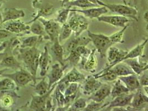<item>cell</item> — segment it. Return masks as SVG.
Segmentation results:
<instances>
[{
  "label": "cell",
  "mask_w": 148,
  "mask_h": 111,
  "mask_svg": "<svg viewBox=\"0 0 148 111\" xmlns=\"http://www.w3.org/2000/svg\"><path fill=\"white\" fill-rule=\"evenodd\" d=\"M40 51L36 46L31 48H19L17 51L18 59L22 61L26 69L34 77L37 78Z\"/></svg>",
  "instance_id": "6da1fadb"
},
{
  "label": "cell",
  "mask_w": 148,
  "mask_h": 111,
  "mask_svg": "<svg viewBox=\"0 0 148 111\" xmlns=\"http://www.w3.org/2000/svg\"><path fill=\"white\" fill-rule=\"evenodd\" d=\"M97 3L99 6L106 7L112 12L124 17H128L134 21H138L137 15L138 10L136 7L121 4H108L100 0H97Z\"/></svg>",
  "instance_id": "7a4b0ae2"
},
{
  "label": "cell",
  "mask_w": 148,
  "mask_h": 111,
  "mask_svg": "<svg viewBox=\"0 0 148 111\" xmlns=\"http://www.w3.org/2000/svg\"><path fill=\"white\" fill-rule=\"evenodd\" d=\"M69 16L67 22L74 32L75 37L81 36L82 33L88 30L89 22L85 16L74 11H70Z\"/></svg>",
  "instance_id": "3957f363"
},
{
  "label": "cell",
  "mask_w": 148,
  "mask_h": 111,
  "mask_svg": "<svg viewBox=\"0 0 148 111\" xmlns=\"http://www.w3.org/2000/svg\"><path fill=\"white\" fill-rule=\"evenodd\" d=\"M2 77H7L11 79L17 87H25L31 82H34V85L37 82V80L42 78L34 77L27 69H23L22 68L12 73H4L2 75Z\"/></svg>",
  "instance_id": "277c9868"
},
{
  "label": "cell",
  "mask_w": 148,
  "mask_h": 111,
  "mask_svg": "<svg viewBox=\"0 0 148 111\" xmlns=\"http://www.w3.org/2000/svg\"><path fill=\"white\" fill-rule=\"evenodd\" d=\"M88 36L93 43L96 51L100 54L102 58H106L108 49L113 45L109 36L101 34H94L88 30Z\"/></svg>",
  "instance_id": "5b68a950"
},
{
  "label": "cell",
  "mask_w": 148,
  "mask_h": 111,
  "mask_svg": "<svg viewBox=\"0 0 148 111\" xmlns=\"http://www.w3.org/2000/svg\"><path fill=\"white\" fill-rule=\"evenodd\" d=\"M133 94L131 103L127 107V111H143L148 109V97L141 90V88L135 90Z\"/></svg>",
  "instance_id": "8992f818"
},
{
  "label": "cell",
  "mask_w": 148,
  "mask_h": 111,
  "mask_svg": "<svg viewBox=\"0 0 148 111\" xmlns=\"http://www.w3.org/2000/svg\"><path fill=\"white\" fill-rule=\"evenodd\" d=\"M32 7L38 10L37 14L32 20L26 23L27 25H30L32 22L37 20L40 17L45 18L47 16H51L54 14L56 10L52 5L48 2H44L42 0L33 1Z\"/></svg>",
  "instance_id": "52a82bcc"
},
{
  "label": "cell",
  "mask_w": 148,
  "mask_h": 111,
  "mask_svg": "<svg viewBox=\"0 0 148 111\" xmlns=\"http://www.w3.org/2000/svg\"><path fill=\"white\" fill-rule=\"evenodd\" d=\"M91 50L85 46H79L72 51L68 55L66 58L64 59V62H68L73 67L77 66L83 58L87 57Z\"/></svg>",
  "instance_id": "ba28073f"
},
{
  "label": "cell",
  "mask_w": 148,
  "mask_h": 111,
  "mask_svg": "<svg viewBox=\"0 0 148 111\" xmlns=\"http://www.w3.org/2000/svg\"><path fill=\"white\" fill-rule=\"evenodd\" d=\"M38 20L43 24L51 41L53 42L57 38H58L61 28L60 23L54 20L46 19L43 17L39 18Z\"/></svg>",
  "instance_id": "9c48e42d"
},
{
  "label": "cell",
  "mask_w": 148,
  "mask_h": 111,
  "mask_svg": "<svg viewBox=\"0 0 148 111\" xmlns=\"http://www.w3.org/2000/svg\"><path fill=\"white\" fill-rule=\"evenodd\" d=\"M57 84V83L54 84L50 90H48L47 93L44 95H32V98L29 105V108L34 111H46V105L47 99L54 90Z\"/></svg>",
  "instance_id": "30bf717a"
},
{
  "label": "cell",
  "mask_w": 148,
  "mask_h": 111,
  "mask_svg": "<svg viewBox=\"0 0 148 111\" xmlns=\"http://www.w3.org/2000/svg\"><path fill=\"white\" fill-rule=\"evenodd\" d=\"M1 25H3V27L0 28L5 29L13 34L22 35L24 33L26 34H29L31 33L29 31V25L21 22L19 20L8 21Z\"/></svg>",
  "instance_id": "8fae6325"
},
{
  "label": "cell",
  "mask_w": 148,
  "mask_h": 111,
  "mask_svg": "<svg viewBox=\"0 0 148 111\" xmlns=\"http://www.w3.org/2000/svg\"><path fill=\"white\" fill-rule=\"evenodd\" d=\"M108 64L107 65L106 67L103 69L101 71H107L110 69L112 67H113L116 64L118 63L121 62L123 61V58L128 53V51L119 49L115 47H110L108 49Z\"/></svg>",
  "instance_id": "7c38bea8"
},
{
  "label": "cell",
  "mask_w": 148,
  "mask_h": 111,
  "mask_svg": "<svg viewBox=\"0 0 148 111\" xmlns=\"http://www.w3.org/2000/svg\"><path fill=\"white\" fill-rule=\"evenodd\" d=\"M133 94H128L125 93L120 96L115 97L112 101L108 103L104 104L103 111H110L112 108L117 107H127L129 106L132 98L133 96Z\"/></svg>",
  "instance_id": "4fadbf2b"
},
{
  "label": "cell",
  "mask_w": 148,
  "mask_h": 111,
  "mask_svg": "<svg viewBox=\"0 0 148 111\" xmlns=\"http://www.w3.org/2000/svg\"><path fill=\"white\" fill-rule=\"evenodd\" d=\"M67 67L68 64L62 66L58 63H56L52 66L49 73L47 75L48 78V90H50L54 84L58 82L63 77L64 72Z\"/></svg>",
  "instance_id": "5bb4252c"
},
{
  "label": "cell",
  "mask_w": 148,
  "mask_h": 111,
  "mask_svg": "<svg viewBox=\"0 0 148 111\" xmlns=\"http://www.w3.org/2000/svg\"><path fill=\"white\" fill-rule=\"evenodd\" d=\"M82 85L80 87L82 89L83 93L84 95L90 96L94 92L97 90L103 83L94 76H88L82 82Z\"/></svg>",
  "instance_id": "9a60e30c"
},
{
  "label": "cell",
  "mask_w": 148,
  "mask_h": 111,
  "mask_svg": "<svg viewBox=\"0 0 148 111\" xmlns=\"http://www.w3.org/2000/svg\"><path fill=\"white\" fill-rule=\"evenodd\" d=\"M6 54L0 62V69H20L22 67L20 62L12 54V51L10 47H7L5 50Z\"/></svg>",
  "instance_id": "2e32d148"
},
{
  "label": "cell",
  "mask_w": 148,
  "mask_h": 111,
  "mask_svg": "<svg viewBox=\"0 0 148 111\" xmlns=\"http://www.w3.org/2000/svg\"><path fill=\"white\" fill-rule=\"evenodd\" d=\"M98 21L104 22L114 26L115 27H124L129 22H132L133 20H129L126 17L121 15H109V16H101L97 18Z\"/></svg>",
  "instance_id": "e0dca14e"
},
{
  "label": "cell",
  "mask_w": 148,
  "mask_h": 111,
  "mask_svg": "<svg viewBox=\"0 0 148 111\" xmlns=\"http://www.w3.org/2000/svg\"><path fill=\"white\" fill-rule=\"evenodd\" d=\"M90 42L91 40L89 37H86L84 36L81 37L80 36L78 37L74 36V38H72L69 40L63 46L64 53L66 52L68 55L70 52L74 50L77 47L79 46H87Z\"/></svg>",
  "instance_id": "ac0fdd59"
},
{
  "label": "cell",
  "mask_w": 148,
  "mask_h": 111,
  "mask_svg": "<svg viewBox=\"0 0 148 111\" xmlns=\"http://www.w3.org/2000/svg\"><path fill=\"white\" fill-rule=\"evenodd\" d=\"M112 86L109 84H102L101 86L92 94L89 98V100H92L96 102H101L107 98L109 97L110 95Z\"/></svg>",
  "instance_id": "d6986e66"
},
{
  "label": "cell",
  "mask_w": 148,
  "mask_h": 111,
  "mask_svg": "<svg viewBox=\"0 0 148 111\" xmlns=\"http://www.w3.org/2000/svg\"><path fill=\"white\" fill-rule=\"evenodd\" d=\"M51 63V56L49 55L48 47L45 46L44 47V51L42 52H40L38 62V67L40 69V74L42 77L46 75V73L49 69Z\"/></svg>",
  "instance_id": "ffe728a7"
},
{
  "label": "cell",
  "mask_w": 148,
  "mask_h": 111,
  "mask_svg": "<svg viewBox=\"0 0 148 111\" xmlns=\"http://www.w3.org/2000/svg\"><path fill=\"white\" fill-rule=\"evenodd\" d=\"M71 11H74L78 13L83 14L84 16L90 19L95 18H98L104 14H107L108 12V10L106 7H91L89 9L86 10H75V9H71Z\"/></svg>",
  "instance_id": "44dd1931"
},
{
  "label": "cell",
  "mask_w": 148,
  "mask_h": 111,
  "mask_svg": "<svg viewBox=\"0 0 148 111\" xmlns=\"http://www.w3.org/2000/svg\"><path fill=\"white\" fill-rule=\"evenodd\" d=\"M86 77L85 75L79 72L75 68V67H73L66 75L63 77L57 83L64 82L68 84L69 83L73 82L79 83L83 82L85 79Z\"/></svg>",
  "instance_id": "7402d4cb"
},
{
  "label": "cell",
  "mask_w": 148,
  "mask_h": 111,
  "mask_svg": "<svg viewBox=\"0 0 148 111\" xmlns=\"http://www.w3.org/2000/svg\"><path fill=\"white\" fill-rule=\"evenodd\" d=\"M2 15V23L10 21L19 20L25 16L23 10L17 8H5L1 12Z\"/></svg>",
  "instance_id": "603a6c76"
},
{
  "label": "cell",
  "mask_w": 148,
  "mask_h": 111,
  "mask_svg": "<svg viewBox=\"0 0 148 111\" xmlns=\"http://www.w3.org/2000/svg\"><path fill=\"white\" fill-rule=\"evenodd\" d=\"M52 57L55 61L60 63L62 66H65L64 61V49L59 41L58 38H57L53 42V45L51 47Z\"/></svg>",
  "instance_id": "cb8c5ba5"
},
{
  "label": "cell",
  "mask_w": 148,
  "mask_h": 111,
  "mask_svg": "<svg viewBox=\"0 0 148 111\" xmlns=\"http://www.w3.org/2000/svg\"><path fill=\"white\" fill-rule=\"evenodd\" d=\"M86 71L94 73L98 66V60L96 56V49H92L86 60L80 63Z\"/></svg>",
  "instance_id": "d4e9b609"
},
{
  "label": "cell",
  "mask_w": 148,
  "mask_h": 111,
  "mask_svg": "<svg viewBox=\"0 0 148 111\" xmlns=\"http://www.w3.org/2000/svg\"><path fill=\"white\" fill-rule=\"evenodd\" d=\"M138 58L127 59L123 62L127 64L135 74L139 76L143 71L148 69V62L147 61H140L139 57Z\"/></svg>",
  "instance_id": "484cf974"
},
{
  "label": "cell",
  "mask_w": 148,
  "mask_h": 111,
  "mask_svg": "<svg viewBox=\"0 0 148 111\" xmlns=\"http://www.w3.org/2000/svg\"><path fill=\"white\" fill-rule=\"evenodd\" d=\"M118 78L124 84L130 92L135 91L141 88L139 78L135 73L125 76L119 77Z\"/></svg>",
  "instance_id": "4316f807"
},
{
  "label": "cell",
  "mask_w": 148,
  "mask_h": 111,
  "mask_svg": "<svg viewBox=\"0 0 148 111\" xmlns=\"http://www.w3.org/2000/svg\"><path fill=\"white\" fill-rule=\"evenodd\" d=\"M109 69L113 72L118 77L125 76L134 73V72L131 69V68L128 64L124 62H121L116 64Z\"/></svg>",
  "instance_id": "83f0119b"
},
{
  "label": "cell",
  "mask_w": 148,
  "mask_h": 111,
  "mask_svg": "<svg viewBox=\"0 0 148 111\" xmlns=\"http://www.w3.org/2000/svg\"><path fill=\"white\" fill-rule=\"evenodd\" d=\"M45 39L43 37L34 35L29 36L27 37H25L20 40L21 43L20 45V48H31L37 46L38 43L43 41Z\"/></svg>",
  "instance_id": "f1b7e54d"
},
{
  "label": "cell",
  "mask_w": 148,
  "mask_h": 111,
  "mask_svg": "<svg viewBox=\"0 0 148 111\" xmlns=\"http://www.w3.org/2000/svg\"><path fill=\"white\" fill-rule=\"evenodd\" d=\"M29 31L34 35L40 36L43 37L45 40H49V38L47 35L43 24L38 20L32 22L31 23Z\"/></svg>",
  "instance_id": "f546056e"
},
{
  "label": "cell",
  "mask_w": 148,
  "mask_h": 111,
  "mask_svg": "<svg viewBox=\"0 0 148 111\" xmlns=\"http://www.w3.org/2000/svg\"><path fill=\"white\" fill-rule=\"evenodd\" d=\"M129 92L130 91L128 90V88L118 78V80L115 82L113 87L112 88L110 96L112 97V99H113L115 97L123 94L129 93Z\"/></svg>",
  "instance_id": "4dcf8cb0"
},
{
  "label": "cell",
  "mask_w": 148,
  "mask_h": 111,
  "mask_svg": "<svg viewBox=\"0 0 148 111\" xmlns=\"http://www.w3.org/2000/svg\"><path fill=\"white\" fill-rule=\"evenodd\" d=\"M99 6H100L99 5L93 3L88 0H73L65 3L62 7L71 8L72 7H78L82 8H87Z\"/></svg>",
  "instance_id": "1f68e13d"
},
{
  "label": "cell",
  "mask_w": 148,
  "mask_h": 111,
  "mask_svg": "<svg viewBox=\"0 0 148 111\" xmlns=\"http://www.w3.org/2000/svg\"><path fill=\"white\" fill-rule=\"evenodd\" d=\"M93 76L95 78L104 82L114 81L118 78V76L110 69L105 71H101Z\"/></svg>",
  "instance_id": "d6a6232c"
},
{
  "label": "cell",
  "mask_w": 148,
  "mask_h": 111,
  "mask_svg": "<svg viewBox=\"0 0 148 111\" xmlns=\"http://www.w3.org/2000/svg\"><path fill=\"white\" fill-rule=\"evenodd\" d=\"M0 79V92H9L16 90L17 86L14 81L7 77Z\"/></svg>",
  "instance_id": "836d02e7"
},
{
  "label": "cell",
  "mask_w": 148,
  "mask_h": 111,
  "mask_svg": "<svg viewBox=\"0 0 148 111\" xmlns=\"http://www.w3.org/2000/svg\"><path fill=\"white\" fill-rule=\"evenodd\" d=\"M87 104L86 99L82 97H78L75 99L72 103L69 106L67 111H83Z\"/></svg>",
  "instance_id": "e575fe53"
},
{
  "label": "cell",
  "mask_w": 148,
  "mask_h": 111,
  "mask_svg": "<svg viewBox=\"0 0 148 111\" xmlns=\"http://www.w3.org/2000/svg\"><path fill=\"white\" fill-rule=\"evenodd\" d=\"M34 90L37 95L42 96L46 94L48 90V83L46 81L45 76L41 78V81L38 83H36L34 85Z\"/></svg>",
  "instance_id": "d590c367"
},
{
  "label": "cell",
  "mask_w": 148,
  "mask_h": 111,
  "mask_svg": "<svg viewBox=\"0 0 148 111\" xmlns=\"http://www.w3.org/2000/svg\"><path fill=\"white\" fill-rule=\"evenodd\" d=\"M129 25H127L125 27H123V29L121 30L115 32L114 34H112L109 36V38L113 43V45L116 44V43H124L123 41V36L124 35V32L127 30Z\"/></svg>",
  "instance_id": "8d00e7d4"
},
{
  "label": "cell",
  "mask_w": 148,
  "mask_h": 111,
  "mask_svg": "<svg viewBox=\"0 0 148 111\" xmlns=\"http://www.w3.org/2000/svg\"><path fill=\"white\" fill-rule=\"evenodd\" d=\"M62 25V26H61V30L58 36V40L60 43L69 38L73 32L72 29L68 25L67 22Z\"/></svg>",
  "instance_id": "74e56055"
},
{
  "label": "cell",
  "mask_w": 148,
  "mask_h": 111,
  "mask_svg": "<svg viewBox=\"0 0 148 111\" xmlns=\"http://www.w3.org/2000/svg\"><path fill=\"white\" fill-rule=\"evenodd\" d=\"M53 99L55 100L57 106L58 108L63 107L65 106V97L62 92L58 88V87L56 86V88H54Z\"/></svg>",
  "instance_id": "f35d334b"
},
{
  "label": "cell",
  "mask_w": 148,
  "mask_h": 111,
  "mask_svg": "<svg viewBox=\"0 0 148 111\" xmlns=\"http://www.w3.org/2000/svg\"><path fill=\"white\" fill-rule=\"evenodd\" d=\"M71 8H68L66 7H63V9L60 10L58 12V14L56 19L54 20L60 23L61 25H63L67 22L69 15L70 13Z\"/></svg>",
  "instance_id": "ab89813d"
},
{
  "label": "cell",
  "mask_w": 148,
  "mask_h": 111,
  "mask_svg": "<svg viewBox=\"0 0 148 111\" xmlns=\"http://www.w3.org/2000/svg\"><path fill=\"white\" fill-rule=\"evenodd\" d=\"M80 88V84L78 83L73 82L68 84L67 87L65 89V90L63 92V94L64 96H70L71 95L74 94L77 91L79 90Z\"/></svg>",
  "instance_id": "60d3db41"
},
{
  "label": "cell",
  "mask_w": 148,
  "mask_h": 111,
  "mask_svg": "<svg viewBox=\"0 0 148 111\" xmlns=\"http://www.w3.org/2000/svg\"><path fill=\"white\" fill-rule=\"evenodd\" d=\"M104 103L101 102H96L93 101L89 104H87L86 107L83 109V111H97L102 110L103 108Z\"/></svg>",
  "instance_id": "b9f144b4"
},
{
  "label": "cell",
  "mask_w": 148,
  "mask_h": 111,
  "mask_svg": "<svg viewBox=\"0 0 148 111\" xmlns=\"http://www.w3.org/2000/svg\"><path fill=\"white\" fill-rule=\"evenodd\" d=\"M14 103V98L12 96H4L1 99V105L4 108L11 107Z\"/></svg>",
  "instance_id": "7bdbcfd3"
},
{
  "label": "cell",
  "mask_w": 148,
  "mask_h": 111,
  "mask_svg": "<svg viewBox=\"0 0 148 111\" xmlns=\"http://www.w3.org/2000/svg\"><path fill=\"white\" fill-rule=\"evenodd\" d=\"M139 83L141 87L148 86V69L143 71L139 75Z\"/></svg>",
  "instance_id": "ee69618b"
},
{
  "label": "cell",
  "mask_w": 148,
  "mask_h": 111,
  "mask_svg": "<svg viewBox=\"0 0 148 111\" xmlns=\"http://www.w3.org/2000/svg\"><path fill=\"white\" fill-rule=\"evenodd\" d=\"M14 34L3 28H0V42L12 37Z\"/></svg>",
  "instance_id": "f6af8a7d"
},
{
  "label": "cell",
  "mask_w": 148,
  "mask_h": 111,
  "mask_svg": "<svg viewBox=\"0 0 148 111\" xmlns=\"http://www.w3.org/2000/svg\"><path fill=\"white\" fill-rule=\"evenodd\" d=\"M110 111H127L126 108H125L124 107H114L112 108Z\"/></svg>",
  "instance_id": "bcb514c9"
},
{
  "label": "cell",
  "mask_w": 148,
  "mask_h": 111,
  "mask_svg": "<svg viewBox=\"0 0 148 111\" xmlns=\"http://www.w3.org/2000/svg\"><path fill=\"white\" fill-rule=\"evenodd\" d=\"M6 54V52L4 51L3 52H0V62L3 59V58L5 57V56Z\"/></svg>",
  "instance_id": "7dc6e473"
},
{
  "label": "cell",
  "mask_w": 148,
  "mask_h": 111,
  "mask_svg": "<svg viewBox=\"0 0 148 111\" xmlns=\"http://www.w3.org/2000/svg\"><path fill=\"white\" fill-rule=\"evenodd\" d=\"M143 18H144V20H145V21L147 22V23H148V11H146L144 14V16H143Z\"/></svg>",
  "instance_id": "c3c4849f"
},
{
  "label": "cell",
  "mask_w": 148,
  "mask_h": 111,
  "mask_svg": "<svg viewBox=\"0 0 148 111\" xmlns=\"http://www.w3.org/2000/svg\"><path fill=\"white\" fill-rule=\"evenodd\" d=\"M10 70V69H0V78L2 77V75L5 73L6 71Z\"/></svg>",
  "instance_id": "681fc988"
},
{
  "label": "cell",
  "mask_w": 148,
  "mask_h": 111,
  "mask_svg": "<svg viewBox=\"0 0 148 111\" xmlns=\"http://www.w3.org/2000/svg\"><path fill=\"white\" fill-rule=\"evenodd\" d=\"M73 1V0H61V2H62V7L66 3L69 2L70 1Z\"/></svg>",
  "instance_id": "f907efd6"
},
{
  "label": "cell",
  "mask_w": 148,
  "mask_h": 111,
  "mask_svg": "<svg viewBox=\"0 0 148 111\" xmlns=\"http://www.w3.org/2000/svg\"><path fill=\"white\" fill-rule=\"evenodd\" d=\"M2 20H3V18H2V15L1 12H0V26L2 25Z\"/></svg>",
  "instance_id": "816d5d0a"
},
{
  "label": "cell",
  "mask_w": 148,
  "mask_h": 111,
  "mask_svg": "<svg viewBox=\"0 0 148 111\" xmlns=\"http://www.w3.org/2000/svg\"><path fill=\"white\" fill-rule=\"evenodd\" d=\"M88 1H89L90 2H91L93 3H95V4H97V0H88Z\"/></svg>",
  "instance_id": "f5cc1de1"
},
{
  "label": "cell",
  "mask_w": 148,
  "mask_h": 111,
  "mask_svg": "<svg viewBox=\"0 0 148 111\" xmlns=\"http://www.w3.org/2000/svg\"><path fill=\"white\" fill-rule=\"evenodd\" d=\"M121 1L123 2V3L124 4V5H128V3H127V1L126 0H121Z\"/></svg>",
  "instance_id": "db71d44e"
},
{
  "label": "cell",
  "mask_w": 148,
  "mask_h": 111,
  "mask_svg": "<svg viewBox=\"0 0 148 111\" xmlns=\"http://www.w3.org/2000/svg\"><path fill=\"white\" fill-rule=\"evenodd\" d=\"M5 0H0V2H4Z\"/></svg>",
  "instance_id": "11a10c76"
},
{
  "label": "cell",
  "mask_w": 148,
  "mask_h": 111,
  "mask_svg": "<svg viewBox=\"0 0 148 111\" xmlns=\"http://www.w3.org/2000/svg\"><path fill=\"white\" fill-rule=\"evenodd\" d=\"M1 42H0V44H1Z\"/></svg>",
  "instance_id": "9f6ffc18"
},
{
  "label": "cell",
  "mask_w": 148,
  "mask_h": 111,
  "mask_svg": "<svg viewBox=\"0 0 148 111\" xmlns=\"http://www.w3.org/2000/svg\"><path fill=\"white\" fill-rule=\"evenodd\" d=\"M57 1H60V0H57Z\"/></svg>",
  "instance_id": "6f0895ef"
}]
</instances>
